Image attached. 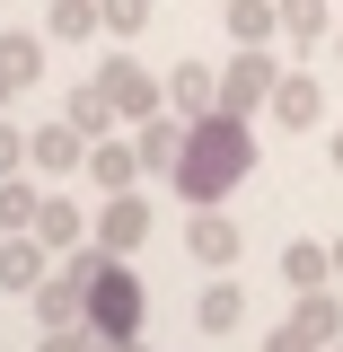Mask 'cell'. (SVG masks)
Masks as SVG:
<instances>
[{
    "label": "cell",
    "mask_w": 343,
    "mask_h": 352,
    "mask_svg": "<svg viewBox=\"0 0 343 352\" xmlns=\"http://www.w3.org/2000/svg\"><path fill=\"white\" fill-rule=\"evenodd\" d=\"M256 176V115H229V106H212L203 124H185V150H176L168 185L203 212V203H220L229 185H247Z\"/></svg>",
    "instance_id": "obj_1"
},
{
    "label": "cell",
    "mask_w": 343,
    "mask_h": 352,
    "mask_svg": "<svg viewBox=\"0 0 343 352\" xmlns=\"http://www.w3.org/2000/svg\"><path fill=\"white\" fill-rule=\"evenodd\" d=\"M141 317H150V291H141L132 256H106L97 291H88V335H97V344H132V335H141Z\"/></svg>",
    "instance_id": "obj_2"
},
{
    "label": "cell",
    "mask_w": 343,
    "mask_h": 352,
    "mask_svg": "<svg viewBox=\"0 0 343 352\" xmlns=\"http://www.w3.org/2000/svg\"><path fill=\"white\" fill-rule=\"evenodd\" d=\"M282 80V62H273V44H238L229 62H220V106L229 115H264V97Z\"/></svg>",
    "instance_id": "obj_3"
},
{
    "label": "cell",
    "mask_w": 343,
    "mask_h": 352,
    "mask_svg": "<svg viewBox=\"0 0 343 352\" xmlns=\"http://www.w3.org/2000/svg\"><path fill=\"white\" fill-rule=\"evenodd\" d=\"M97 80H106V97H115V115H124V124H141V115H159V106H168V71H141L132 53H106V62H97Z\"/></svg>",
    "instance_id": "obj_4"
},
{
    "label": "cell",
    "mask_w": 343,
    "mask_h": 352,
    "mask_svg": "<svg viewBox=\"0 0 343 352\" xmlns=\"http://www.w3.org/2000/svg\"><path fill=\"white\" fill-rule=\"evenodd\" d=\"M27 168H36L44 185H71V168H88V132L71 124V115L36 124V132H27Z\"/></svg>",
    "instance_id": "obj_5"
},
{
    "label": "cell",
    "mask_w": 343,
    "mask_h": 352,
    "mask_svg": "<svg viewBox=\"0 0 343 352\" xmlns=\"http://www.w3.org/2000/svg\"><path fill=\"white\" fill-rule=\"evenodd\" d=\"M88 238H97L106 256H141V238H150V203H141V185L106 194V203H97V220H88Z\"/></svg>",
    "instance_id": "obj_6"
},
{
    "label": "cell",
    "mask_w": 343,
    "mask_h": 352,
    "mask_svg": "<svg viewBox=\"0 0 343 352\" xmlns=\"http://www.w3.org/2000/svg\"><path fill=\"white\" fill-rule=\"evenodd\" d=\"M264 115H273L282 132L326 124V80H317V71H282V80H273V97H264Z\"/></svg>",
    "instance_id": "obj_7"
},
{
    "label": "cell",
    "mask_w": 343,
    "mask_h": 352,
    "mask_svg": "<svg viewBox=\"0 0 343 352\" xmlns=\"http://www.w3.org/2000/svg\"><path fill=\"white\" fill-rule=\"evenodd\" d=\"M53 264H62V256L44 247L36 229H0V291H36Z\"/></svg>",
    "instance_id": "obj_8"
},
{
    "label": "cell",
    "mask_w": 343,
    "mask_h": 352,
    "mask_svg": "<svg viewBox=\"0 0 343 352\" xmlns=\"http://www.w3.org/2000/svg\"><path fill=\"white\" fill-rule=\"evenodd\" d=\"M88 220H97V212H80V203H71V185H44V203H36V238L53 247V256L88 247Z\"/></svg>",
    "instance_id": "obj_9"
},
{
    "label": "cell",
    "mask_w": 343,
    "mask_h": 352,
    "mask_svg": "<svg viewBox=\"0 0 343 352\" xmlns=\"http://www.w3.org/2000/svg\"><path fill=\"white\" fill-rule=\"evenodd\" d=\"M185 256L203 264V273H229V264H238V220H220L212 203H203V212L185 220Z\"/></svg>",
    "instance_id": "obj_10"
},
{
    "label": "cell",
    "mask_w": 343,
    "mask_h": 352,
    "mask_svg": "<svg viewBox=\"0 0 343 352\" xmlns=\"http://www.w3.org/2000/svg\"><path fill=\"white\" fill-rule=\"evenodd\" d=\"M124 132H132V150H141L150 176H168L176 150H185V115H176V106H159V115H141V124H124Z\"/></svg>",
    "instance_id": "obj_11"
},
{
    "label": "cell",
    "mask_w": 343,
    "mask_h": 352,
    "mask_svg": "<svg viewBox=\"0 0 343 352\" xmlns=\"http://www.w3.org/2000/svg\"><path fill=\"white\" fill-rule=\"evenodd\" d=\"M88 176H97V194H124V185H141V150H132V132L88 141Z\"/></svg>",
    "instance_id": "obj_12"
},
{
    "label": "cell",
    "mask_w": 343,
    "mask_h": 352,
    "mask_svg": "<svg viewBox=\"0 0 343 352\" xmlns=\"http://www.w3.org/2000/svg\"><path fill=\"white\" fill-rule=\"evenodd\" d=\"M168 106L185 115V124H203V115L220 106V71H203V62H176V71H168Z\"/></svg>",
    "instance_id": "obj_13"
},
{
    "label": "cell",
    "mask_w": 343,
    "mask_h": 352,
    "mask_svg": "<svg viewBox=\"0 0 343 352\" xmlns=\"http://www.w3.org/2000/svg\"><path fill=\"white\" fill-rule=\"evenodd\" d=\"M291 326H300L317 352H335L343 344V300L335 291H300V300H291Z\"/></svg>",
    "instance_id": "obj_14"
},
{
    "label": "cell",
    "mask_w": 343,
    "mask_h": 352,
    "mask_svg": "<svg viewBox=\"0 0 343 352\" xmlns=\"http://www.w3.org/2000/svg\"><path fill=\"white\" fill-rule=\"evenodd\" d=\"M62 115H71V124H80L88 141H106V132L124 124V115H115V97H106V80H97V71H88V80L71 88V97H62Z\"/></svg>",
    "instance_id": "obj_15"
},
{
    "label": "cell",
    "mask_w": 343,
    "mask_h": 352,
    "mask_svg": "<svg viewBox=\"0 0 343 352\" xmlns=\"http://www.w3.org/2000/svg\"><path fill=\"white\" fill-rule=\"evenodd\" d=\"M194 326H203V335H238V326H247V291H238L229 273H212V291L194 300Z\"/></svg>",
    "instance_id": "obj_16"
},
{
    "label": "cell",
    "mask_w": 343,
    "mask_h": 352,
    "mask_svg": "<svg viewBox=\"0 0 343 352\" xmlns=\"http://www.w3.org/2000/svg\"><path fill=\"white\" fill-rule=\"evenodd\" d=\"M44 44H53V36L0 27V80H9V88H36V80H44Z\"/></svg>",
    "instance_id": "obj_17"
},
{
    "label": "cell",
    "mask_w": 343,
    "mask_h": 352,
    "mask_svg": "<svg viewBox=\"0 0 343 352\" xmlns=\"http://www.w3.org/2000/svg\"><path fill=\"white\" fill-rule=\"evenodd\" d=\"M282 282H291V291H326V282H335V247H317V238L282 247Z\"/></svg>",
    "instance_id": "obj_18"
},
{
    "label": "cell",
    "mask_w": 343,
    "mask_h": 352,
    "mask_svg": "<svg viewBox=\"0 0 343 352\" xmlns=\"http://www.w3.org/2000/svg\"><path fill=\"white\" fill-rule=\"evenodd\" d=\"M335 0H282V44H335V18H326Z\"/></svg>",
    "instance_id": "obj_19"
},
{
    "label": "cell",
    "mask_w": 343,
    "mask_h": 352,
    "mask_svg": "<svg viewBox=\"0 0 343 352\" xmlns=\"http://www.w3.org/2000/svg\"><path fill=\"white\" fill-rule=\"evenodd\" d=\"M44 36L53 44H88V36H106V18H97V0H53L44 9Z\"/></svg>",
    "instance_id": "obj_20"
},
{
    "label": "cell",
    "mask_w": 343,
    "mask_h": 352,
    "mask_svg": "<svg viewBox=\"0 0 343 352\" xmlns=\"http://www.w3.org/2000/svg\"><path fill=\"white\" fill-rule=\"evenodd\" d=\"M220 18H229L238 44H273V36H282V0H229Z\"/></svg>",
    "instance_id": "obj_21"
},
{
    "label": "cell",
    "mask_w": 343,
    "mask_h": 352,
    "mask_svg": "<svg viewBox=\"0 0 343 352\" xmlns=\"http://www.w3.org/2000/svg\"><path fill=\"white\" fill-rule=\"evenodd\" d=\"M36 203H44V176L36 168L0 176V229H36Z\"/></svg>",
    "instance_id": "obj_22"
},
{
    "label": "cell",
    "mask_w": 343,
    "mask_h": 352,
    "mask_svg": "<svg viewBox=\"0 0 343 352\" xmlns=\"http://www.w3.org/2000/svg\"><path fill=\"white\" fill-rule=\"evenodd\" d=\"M97 18H106V36H115V44H141V27L159 18V0H97Z\"/></svg>",
    "instance_id": "obj_23"
},
{
    "label": "cell",
    "mask_w": 343,
    "mask_h": 352,
    "mask_svg": "<svg viewBox=\"0 0 343 352\" xmlns=\"http://www.w3.org/2000/svg\"><path fill=\"white\" fill-rule=\"evenodd\" d=\"M18 168H27V132L0 115V176H18Z\"/></svg>",
    "instance_id": "obj_24"
},
{
    "label": "cell",
    "mask_w": 343,
    "mask_h": 352,
    "mask_svg": "<svg viewBox=\"0 0 343 352\" xmlns=\"http://www.w3.org/2000/svg\"><path fill=\"white\" fill-rule=\"evenodd\" d=\"M36 352H106V344H97V335H88V326H62V335H44Z\"/></svg>",
    "instance_id": "obj_25"
},
{
    "label": "cell",
    "mask_w": 343,
    "mask_h": 352,
    "mask_svg": "<svg viewBox=\"0 0 343 352\" xmlns=\"http://www.w3.org/2000/svg\"><path fill=\"white\" fill-rule=\"evenodd\" d=\"M264 352H317V344H308L300 326H291V317H282V326H273V335H264Z\"/></svg>",
    "instance_id": "obj_26"
},
{
    "label": "cell",
    "mask_w": 343,
    "mask_h": 352,
    "mask_svg": "<svg viewBox=\"0 0 343 352\" xmlns=\"http://www.w3.org/2000/svg\"><path fill=\"white\" fill-rule=\"evenodd\" d=\"M326 159H335V176H343V132H335V150H326Z\"/></svg>",
    "instance_id": "obj_27"
},
{
    "label": "cell",
    "mask_w": 343,
    "mask_h": 352,
    "mask_svg": "<svg viewBox=\"0 0 343 352\" xmlns=\"http://www.w3.org/2000/svg\"><path fill=\"white\" fill-rule=\"evenodd\" d=\"M106 352H141V335H132V344H106Z\"/></svg>",
    "instance_id": "obj_28"
},
{
    "label": "cell",
    "mask_w": 343,
    "mask_h": 352,
    "mask_svg": "<svg viewBox=\"0 0 343 352\" xmlns=\"http://www.w3.org/2000/svg\"><path fill=\"white\" fill-rule=\"evenodd\" d=\"M335 282H343V238H335Z\"/></svg>",
    "instance_id": "obj_29"
},
{
    "label": "cell",
    "mask_w": 343,
    "mask_h": 352,
    "mask_svg": "<svg viewBox=\"0 0 343 352\" xmlns=\"http://www.w3.org/2000/svg\"><path fill=\"white\" fill-rule=\"evenodd\" d=\"M9 97H18V88H9V80H0V106H9Z\"/></svg>",
    "instance_id": "obj_30"
},
{
    "label": "cell",
    "mask_w": 343,
    "mask_h": 352,
    "mask_svg": "<svg viewBox=\"0 0 343 352\" xmlns=\"http://www.w3.org/2000/svg\"><path fill=\"white\" fill-rule=\"evenodd\" d=\"M335 62H343V27H335Z\"/></svg>",
    "instance_id": "obj_31"
},
{
    "label": "cell",
    "mask_w": 343,
    "mask_h": 352,
    "mask_svg": "<svg viewBox=\"0 0 343 352\" xmlns=\"http://www.w3.org/2000/svg\"><path fill=\"white\" fill-rule=\"evenodd\" d=\"M335 352H343V344H335Z\"/></svg>",
    "instance_id": "obj_32"
}]
</instances>
